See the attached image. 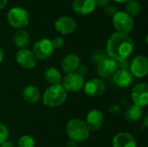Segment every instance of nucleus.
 Listing matches in <instances>:
<instances>
[{
  "label": "nucleus",
  "mask_w": 148,
  "mask_h": 147,
  "mask_svg": "<svg viewBox=\"0 0 148 147\" xmlns=\"http://www.w3.org/2000/svg\"><path fill=\"white\" fill-rule=\"evenodd\" d=\"M106 49L108 57L115 61L127 59L134 52V42L129 35L115 32L108 38Z\"/></svg>",
  "instance_id": "obj_1"
},
{
  "label": "nucleus",
  "mask_w": 148,
  "mask_h": 147,
  "mask_svg": "<svg viewBox=\"0 0 148 147\" xmlns=\"http://www.w3.org/2000/svg\"><path fill=\"white\" fill-rule=\"evenodd\" d=\"M67 99V92L62 84L50 85L42 94V103L48 107H57L62 105Z\"/></svg>",
  "instance_id": "obj_2"
},
{
  "label": "nucleus",
  "mask_w": 148,
  "mask_h": 147,
  "mask_svg": "<svg viewBox=\"0 0 148 147\" xmlns=\"http://www.w3.org/2000/svg\"><path fill=\"white\" fill-rule=\"evenodd\" d=\"M66 132L70 139L81 143L86 141L90 134L85 121L79 119H71L68 121L66 126Z\"/></svg>",
  "instance_id": "obj_3"
},
{
  "label": "nucleus",
  "mask_w": 148,
  "mask_h": 147,
  "mask_svg": "<svg viewBox=\"0 0 148 147\" xmlns=\"http://www.w3.org/2000/svg\"><path fill=\"white\" fill-rule=\"evenodd\" d=\"M7 20L13 28L23 29L29 24V17L25 9L22 7H13L7 14Z\"/></svg>",
  "instance_id": "obj_4"
},
{
  "label": "nucleus",
  "mask_w": 148,
  "mask_h": 147,
  "mask_svg": "<svg viewBox=\"0 0 148 147\" xmlns=\"http://www.w3.org/2000/svg\"><path fill=\"white\" fill-rule=\"evenodd\" d=\"M113 25L118 33L128 35L134 28V20L126 11H117L113 16Z\"/></svg>",
  "instance_id": "obj_5"
},
{
  "label": "nucleus",
  "mask_w": 148,
  "mask_h": 147,
  "mask_svg": "<svg viewBox=\"0 0 148 147\" xmlns=\"http://www.w3.org/2000/svg\"><path fill=\"white\" fill-rule=\"evenodd\" d=\"M54 50L55 49L51 43V40L48 38H42L34 43L31 52L36 60L42 61L49 58L52 55Z\"/></svg>",
  "instance_id": "obj_6"
},
{
  "label": "nucleus",
  "mask_w": 148,
  "mask_h": 147,
  "mask_svg": "<svg viewBox=\"0 0 148 147\" xmlns=\"http://www.w3.org/2000/svg\"><path fill=\"white\" fill-rule=\"evenodd\" d=\"M84 83V77H82L76 72L66 75L62 81V86L67 93L79 92L83 88Z\"/></svg>",
  "instance_id": "obj_7"
},
{
  "label": "nucleus",
  "mask_w": 148,
  "mask_h": 147,
  "mask_svg": "<svg viewBox=\"0 0 148 147\" xmlns=\"http://www.w3.org/2000/svg\"><path fill=\"white\" fill-rule=\"evenodd\" d=\"M117 63L116 61L108 57L105 56L102 60H101L97 63L96 67V73L100 79H109L113 77L114 73L117 71Z\"/></svg>",
  "instance_id": "obj_8"
},
{
  "label": "nucleus",
  "mask_w": 148,
  "mask_h": 147,
  "mask_svg": "<svg viewBox=\"0 0 148 147\" xmlns=\"http://www.w3.org/2000/svg\"><path fill=\"white\" fill-rule=\"evenodd\" d=\"M129 71L136 78H144L148 74V58L146 55H140L133 59L129 65Z\"/></svg>",
  "instance_id": "obj_9"
},
{
  "label": "nucleus",
  "mask_w": 148,
  "mask_h": 147,
  "mask_svg": "<svg viewBox=\"0 0 148 147\" xmlns=\"http://www.w3.org/2000/svg\"><path fill=\"white\" fill-rule=\"evenodd\" d=\"M132 101L134 105L141 107H147L148 104V85L146 82L136 84L131 93Z\"/></svg>",
  "instance_id": "obj_10"
},
{
  "label": "nucleus",
  "mask_w": 148,
  "mask_h": 147,
  "mask_svg": "<svg viewBox=\"0 0 148 147\" xmlns=\"http://www.w3.org/2000/svg\"><path fill=\"white\" fill-rule=\"evenodd\" d=\"M84 93L90 97H98L106 91V84L100 78H93L84 83Z\"/></svg>",
  "instance_id": "obj_11"
},
{
  "label": "nucleus",
  "mask_w": 148,
  "mask_h": 147,
  "mask_svg": "<svg viewBox=\"0 0 148 147\" xmlns=\"http://www.w3.org/2000/svg\"><path fill=\"white\" fill-rule=\"evenodd\" d=\"M16 61L24 69L34 68L36 65V59L33 53L26 49H19L16 54Z\"/></svg>",
  "instance_id": "obj_12"
},
{
  "label": "nucleus",
  "mask_w": 148,
  "mask_h": 147,
  "mask_svg": "<svg viewBox=\"0 0 148 147\" xmlns=\"http://www.w3.org/2000/svg\"><path fill=\"white\" fill-rule=\"evenodd\" d=\"M85 123L89 131H98L104 124V116L101 111L98 109L90 110L86 115Z\"/></svg>",
  "instance_id": "obj_13"
},
{
  "label": "nucleus",
  "mask_w": 148,
  "mask_h": 147,
  "mask_svg": "<svg viewBox=\"0 0 148 147\" xmlns=\"http://www.w3.org/2000/svg\"><path fill=\"white\" fill-rule=\"evenodd\" d=\"M76 28L75 21L68 16H63L56 19L55 22V29L56 31L62 35L72 34Z\"/></svg>",
  "instance_id": "obj_14"
},
{
  "label": "nucleus",
  "mask_w": 148,
  "mask_h": 147,
  "mask_svg": "<svg viewBox=\"0 0 148 147\" xmlns=\"http://www.w3.org/2000/svg\"><path fill=\"white\" fill-rule=\"evenodd\" d=\"M113 147H137L134 137L127 132L118 133L113 139Z\"/></svg>",
  "instance_id": "obj_15"
},
{
  "label": "nucleus",
  "mask_w": 148,
  "mask_h": 147,
  "mask_svg": "<svg viewBox=\"0 0 148 147\" xmlns=\"http://www.w3.org/2000/svg\"><path fill=\"white\" fill-rule=\"evenodd\" d=\"M95 0H74L72 8L76 14L81 16H87L94 12L95 10Z\"/></svg>",
  "instance_id": "obj_16"
},
{
  "label": "nucleus",
  "mask_w": 148,
  "mask_h": 147,
  "mask_svg": "<svg viewBox=\"0 0 148 147\" xmlns=\"http://www.w3.org/2000/svg\"><path fill=\"white\" fill-rule=\"evenodd\" d=\"M80 58L75 54H69L67 55L62 61V69L64 73L72 74L75 73L77 68L80 66Z\"/></svg>",
  "instance_id": "obj_17"
},
{
  "label": "nucleus",
  "mask_w": 148,
  "mask_h": 147,
  "mask_svg": "<svg viewBox=\"0 0 148 147\" xmlns=\"http://www.w3.org/2000/svg\"><path fill=\"white\" fill-rule=\"evenodd\" d=\"M113 80L116 86L120 88L129 87L134 80V76L128 69H117V71L113 75Z\"/></svg>",
  "instance_id": "obj_18"
},
{
  "label": "nucleus",
  "mask_w": 148,
  "mask_h": 147,
  "mask_svg": "<svg viewBox=\"0 0 148 147\" xmlns=\"http://www.w3.org/2000/svg\"><path fill=\"white\" fill-rule=\"evenodd\" d=\"M23 98L25 101L30 104L37 103L41 98L40 90L34 85H28L23 90Z\"/></svg>",
  "instance_id": "obj_19"
},
{
  "label": "nucleus",
  "mask_w": 148,
  "mask_h": 147,
  "mask_svg": "<svg viewBox=\"0 0 148 147\" xmlns=\"http://www.w3.org/2000/svg\"><path fill=\"white\" fill-rule=\"evenodd\" d=\"M13 42L15 46L20 49H25L30 42L29 34L24 29H18L13 36Z\"/></svg>",
  "instance_id": "obj_20"
},
{
  "label": "nucleus",
  "mask_w": 148,
  "mask_h": 147,
  "mask_svg": "<svg viewBox=\"0 0 148 147\" xmlns=\"http://www.w3.org/2000/svg\"><path fill=\"white\" fill-rule=\"evenodd\" d=\"M44 78L51 85L62 84V76L59 72V70L53 67H49L45 69Z\"/></svg>",
  "instance_id": "obj_21"
},
{
  "label": "nucleus",
  "mask_w": 148,
  "mask_h": 147,
  "mask_svg": "<svg viewBox=\"0 0 148 147\" xmlns=\"http://www.w3.org/2000/svg\"><path fill=\"white\" fill-rule=\"evenodd\" d=\"M126 119L129 122H137L143 116V107L137 105H131L126 112Z\"/></svg>",
  "instance_id": "obj_22"
},
{
  "label": "nucleus",
  "mask_w": 148,
  "mask_h": 147,
  "mask_svg": "<svg viewBox=\"0 0 148 147\" xmlns=\"http://www.w3.org/2000/svg\"><path fill=\"white\" fill-rule=\"evenodd\" d=\"M141 10V7L139 2L134 1V0H130L129 2L127 3L126 5V12L131 16H136L140 14Z\"/></svg>",
  "instance_id": "obj_23"
},
{
  "label": "nucleus",
  "mask_w": 148,
  "mask_h": 147,
  "mask_svg": "<svg viewBox=\"0 0 148 147\" xmlns=\"http://www.w3.org/2000/svg\"><path fill=\"white\" fill-rule=\"evenodd\" d=\"M36 142L33 137L29 135H23L18 139V147H35Z\"/></svg>",
  "instance_id": "obj_24"
},
{
  "label": "nucleus",
  "mask_w": 148,
  "mask_h": 147,
  "mask_svg": "<svg viewBox=\"0 0 148 147\" xmlns=\"http://www.w3.org/2000/svg\"><path fill=\"white\" fill-rule=\"evenodd\" d=\"M8 138H9L8 127L4 124L0 123V145L3 144L4 141L8 140Z\"/></svg>",
  "instance_id": "obj_25"
},
{
  "label": "nucleus",
  "mask_w": 148,
  "mask_h": 147,
  "mask_svg": "<svg viewBox=\"0 0 148 147\" xmlns=\"http://www.w3.org/2000/svg\"><path fill=\"white\" fill-rule=\"evenodd\" d=\"M51 43H52V45H53L54 49H61V48L63 46L64 41H63V39H62V37L56 36V37H55L53 40H51Z\"/></svg>",
  "instance_id": "obj_26"
},
{
  "label": "nucleus",
  "mask_w": 148,
  "mask_h": 147,
  "mask_svg": "<svg viewBox=\"0 0 148 147\" xmlns=\"http://www.w3.org/2000/svg\"><path fill=\"white\" fill-rule=\"evenodd\" d=\"M103 11H104V13H105L107 16H110V17H113V16L117 13L116 8L114 7V6H111V5H107V6H105Z\"/></svg>",
  "instance_id": "obj_27"
},
{
  "label": "nucleus",
  "mask_w": 148,
  "mask_h": 147,
  "mask_svg": "<svg viewBox=\"0 0 148 147\" xmlns=\"http://www.w3.org/2000/svg\"><path fill=\"white\" fill-rule=\"evenodd\" d=\"M117 63V68L118 69H128L130 62H128L127 59H123L120 61H116Z\"/></svg>",
  "instance_id": "obj_28"
},
{
  "label": "nucleus",
  "mask_w": 148,
  "mask_h": 147,
  "mask_svg": "<svg viewBox=\"0 0 148 147\" xmlns=\"http://www.w3.org/2000/svg\"><path fill=\"white\" fill-rule=\"evenodd\" d=\"M87 72H88V68H87V67H85V66H82V65H80L79 66V68H77V70H76V73L77 74H79L80 75H82V77H84L86 75H87Z\"/></svg>",
  "instance_id": "obj_29"
},
{
  "label": "nucleus",
  "mask_w": 148,
  "mask_h": 147,
  "mask_svg": "<svg viewBox=\"0 0 148 147\" xmlns=\"http://www.w3.org/2000/svg\"><path fill=\"white\" fill-rule=\"evenodd\" d=\"M110 0H95V5L99 7H105L108 4Z\"/></svg>",
  "instance_id": "obj_30"
},
{
  "label": "nucleus",
  "mask_w": 148,
  "mask_h": 147,
  "mask_svg": "<svg viewBox=\"0 0 148 147\" xmlns=\"http://www.w3.org/2000/svg\"><path fill=\"white\" fill-rule=\"evenodd\" d=\"M78 144H79V143H77L76 141H75V140L69 139L68 140L67 144H66V147H78Z\"/></svg>",
  "instance_id": "obj_31"
},
{
  "label": "nucleus",
  "mask_w": 148,
  "mask_h": 147,
  "mask_svg": "<svg viewBox=\"0 0 148 147\" xmlns=\"http://www.w3.org/2000/svg\"><path fill=\"white\" fill-rule=\"evenodd\" d=\"M0 147H15V146H14V144H13L11 141L6 140V141H4L3 144L0 145Z\"/></svg>",
  "instance_id": "obj_32"
},
{
  "label": "nucleus",
  "mask_w": 148,
  "mask_h": 147,
  "mask_svg": "<svg viewBox=\"0 0 148 147\" xmlns=\"http://www.w3.org/2000/svg\"><path fill=\"white\" fill-rule=\"evenodd\" d=\"M7 4V0H0V10L4 8Z\"/></svg>",
  "instance_id": "obj_33"
},
{
  "label": "nucleus",
  "mask_w": 148,
  "mask_h": 147,
  "mask_svg": "<svg viewBox=\"0 0 148 147\" xmlns=\"http://www.w3.org/2000/svg\"><path fill=\"white\" fill-rule=\"evenodd\" d=\"M3 57H4V54H3V51L2 48L0 47V63L3 62Z\"/></svg>",
  "instance_id": "obj_34"
},
{
  "label": "nucleus",
  "mask_w": 148,
  "mask_h": 147,
  "mask_svg": "<svg viewBox=\"0 0 148 147\" xmlns=\"http://www.w3.org/2000/svg\"><path fill=\"white\" fill-rule=\"evenodd\" d=\"M147 120H148V116L147 115V116L144 118V127H147V126H148Z\"/></svg>",
  "instance_id": "obj_35"
},
{
  "label": "nucleus",
  "mask_w": 148,
  "mask_h": 147,
  "mask_svg": "<svg viewBox=\"0 0 148 147\" xmlns=\"http://www.w3.org/2000/svg\"><path fill=\"white\" fill-rule=\"evenodd\" d=\"M114 1L116 2V3H127L130 0H114Z\"/></svg>",
  "instance_id": "obj_36"
}]
</instances>
